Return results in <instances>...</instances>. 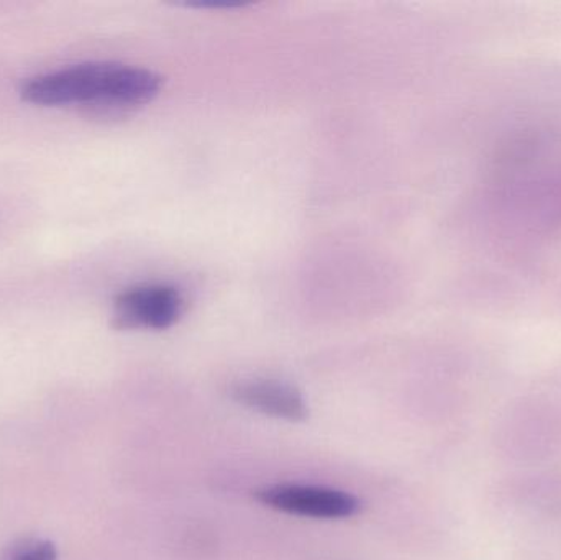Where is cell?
Wrapping results in <instances>:
<instances>
[{"instance_id":"obj_1","label":"cell","mask_w":561,"mask_h":560,"mask_svg":"<svg viewBox=\"0 0 561 560\" xmlns=\"http://www.w3.org/2000/svg\"><path fill=\"white\" fill-rule=\"evenodd\" d=\"M164 79L121 62H84L36 76L20 89L23 101L43 107L81 104L92 115H118L153 101Z\"/></svg>"},{"instance_id":"obj_2","label":"cell","mask_w":561,"mask_h":560,"mask_svg":"<svg viewBox=\"0 0 561 560\" xmlns=\"http://www.w3.org/2000/svg\"><path fill=\"white\" fill-rule=\"evenodd\" d=\"M186 301L176 286L147 283L134 286L115 298L114 325L118 329L163 331L176 324Z\"/></svg>"},{"instance_id":"obj_3","label":"cell","mask_w":561,"mask_h":560,"mask_svg":"<svg viewBox=\"0 0 561 560\" xmlns=\"http://www.w3.org/2000/svg\"><path fill=\"white\" fill-rule=\"evenodd\" d=\"M256 500L276 512L313 519L352 518L362 508V503L352 493L297 483L265 487L256 492Z\"/></svg>"},{"instance_id":"obj_4","label":"cell","mask_w":561,"mask_h":560,"mask_svg":"<svg viewBox=\"0 0 561 560\" xmlns=\"http://www.w3.org/2000/svg\"><path fill=\"white\" fill-rule=\"evenodd\" d=\"M237 403L276 420L304 421L309 414L306 400L293 385L279 380H245L232 388Z\"/></svg>"},{"instance_id":"obj_5","label":"cell","mask_w":561,"mask_h":560,"mask_svg":"<svg viewBox=\"0 0 561 560\" xmlns=\"http://www.w3.org/2000/svg\"><path fill=\"white\" fill-rule=\"evenodd\" d=\"M2 560H56V549L51 542L26 539L12 546Z\"/></svg>"}]
</instances>
